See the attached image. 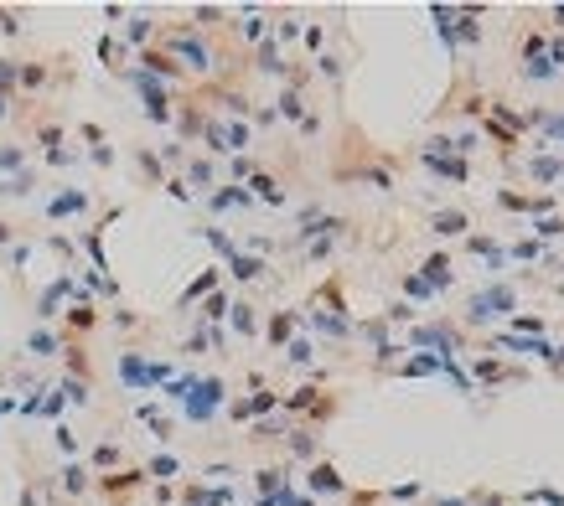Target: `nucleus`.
<instances>
[{
    "mask_svg": "<svg viewBox=\"0 0 564 506\" xmlns=\"http://www.w3.org/2000/svg\"><path fill=\"white\" fill-rule=\"evenodd\" d=\"M502 310H518V295H513L507 284H492V289H481V295H471L466 321H471V326H481V321H497Z\"/></svg>",
    "mask_w": 564,
    "mask_h": 506,
    "instance_id": "1",
    "label": "nucleus"
},
{
    "mask_svg": "<svg viewBox=\"0 0 564 506\" xmlns=\"http://www.w3.org/2000/svg\"><path fill=\"white\" fill-rule=\"evenodd\" d=\"M223 377H202V382H192V393L181 398V403H187V419H197V424H207L223 408Z\"/></svg>",
    "mask_w": 564,
    "mask_h": 506,
    "instance_id": "2",
    "label": "nucleus"
},
{
    "mask_svg": "<svg viewBox=\"0 0 564 506\" xmlns=\"http://www.w3.org/2000/svg\"><path fill=\"white\" fill-rule=\"evenodd\" d=\"M129 83L140 88V99H146V114L155 119V124H171V93H166L161 83H155V78H146V73H129Z\"/></svg>",
    "mask_w": 564,
    "mask_h": 506,
    "instance_id": "3",
    "label": "nucleus"
},
{
    "mask_svg": "<svg viewBox=\"0 0 564 506\" xmlns=\"http://www.w3.org/2000/svg\"><path fill=\"white\" fill-rule=\"evenodd\" d=\"M120 377L129 382V388H150V382L166 377V362H146V356L125 352V356H120Z\"/></svg>",
    "mask_w": 564,
    "mask_h": 506,
    "instance_id": "4",
    "label": "nucleus"
},
{
    "mask_svg": "<svg viewBox=\"0 0 564 506\" xmlns=\"http://www.w3.org/2000/svg\"><path fill=\"white\" fill-rule=\"evenodd\" d=\"M311 491H316V496H337V491H347V481H342V470H337V465H311Z\"/></svg>",
    "mask_w": 564,
    "mask_h": 506,
    "instance_id": "5",
    "label": "nucleus"
},
{
    "mask_svg": "<svg viewBox=\"0 0 564 506\" xmlns=\"http://www.w3.org/2000/svg\"><path fill=\"white\" fill-rule=\"evenodd\" d=\"M78 212H88V191H78V186H68L62 196L47 202V217H78Z\"/></svg>",
    "mask_w": 564,
    "mask_h": 506,
    "instance_id": "6",
    "label": "nucleus"
},
{
    "mask_svg": "<svg viewBox=\"0 0 564 506\" xmlns=\"http://www.w3.org/2000/svg\"><path fill=\"white\" fill-rule=\"evenodd\" d=\"M135 486H146V470H120V475H104V481H99V491H104V496H114V501H120L125 491H135Z\"/></svg>",
    "mask_w": 564,
    "mask_h": 506,
    "instance_id": "7",
    "label": "nucleus"
},
{
    "mask_svg": "<svg viewBox=\"0 0 564 506\" xmlns=\"http://www.w3.org/2000/svg\"><path fill=\"white\" fill-rule=\"evenodd\" d=\"M419 279H425L430 289H445V284H451V259H445V253H430L425 269H419Z\"/></svg>",
    "mask_w": 564,
    "mask_h": 506,
    "instance_id": "8",
    "label": "nucleus"
},
{
    "mask_svg": "<svg viewBox=\"0 0 564 506\" xmlns=\"http://www.w3.org/2000/svg\"><path fill=\"white\" fill-rule=\"evenodd\" d=\"M248 196H259V202H269V207H280V202H285L280 181H274V176H259V171L248 176Z\"/></svg>",
    "mask_w": 564,
    "mask_h": 506,
    "instance_id": "9",
    "label": "nucleus"
},
{
    "mask_svg": "<svg viewBox=\"0 0 564 506\" xmlns=\"http://www.w3.org/2000/svg\"><path fill=\"white\" fill-rule=\"evenodd\" d=\"M265 336H269L274 346H290V341H295V310H274V321H269Z\"/></svg>",
    "mask_w": 564,
    "mask_h": 506,
    "instance_id": "10",
    "label": "nucleus"
},
{
    "mask_svg": "<svg viewBox=\"0 0 564 506\" xmlns=\"http://www.w3.org/2000/svg\"><path fill=\"white\" fill-rule=\"evenodd\" d=\"M218 279H223V269H202V274H197L187 289H181V305H192V300H202L207 289H218Z\"/></svg>",
    "mask_w": 564,
    "mask_h": 506,
    "instance_id": "11",
    "label": "nucleus"
},
{
    "mask_svg": "<svg viewBox=\"0 0 564 506\" xmlns=\"http://www.w3.org/2000/svg\"><path fill=\"white\" fill-rule=\"evenodd\" d=\"M254 196L244 191V186H218L213 191V212H228V207H248Z\"/></svg>",
    "mask_w": 564,
    "mask_h": 506,
    "instance_id": "12",
    "label": "nucleus"
},
{
    "mask_svg": "<svg viewBox=\"0 0 564 506\" xmlns=\"http://www.w3.org/2000/svg\"><path fill=\"white\" fill-rule=\"evenodd\" d=\"M99 326V310H94V300H78L73 310H68V331H94Z\"/></svg>",
    "mask_w": 564,
    "mask_h": 506,
    "instance_id": "13",
    "label": "nucleus"
},
{
    "mask_svg": "<svg viewBox=\"0 0 564 506\" xmlns=\"http://www.w3.org/2000/svg\"><path fill=\"white\" fill-rule=\"evenodd\" d=\"M435 238H456V233H466V212H435Z\"/></svg>",
    "mask_w": 564,
    "mask_h": 506,
    "instance_id": "14",
    "label": "nucleus"
},
{
    "mask_svg": "<svg viewBox=\"0 0 564 506\" xmlns=\"http://www.w3.org/2000/svg\"><path fill=\"white\" fill-rule=\"evenodd\" d=\"M228 269H233V279H244V284H248V279H259V274H265V259H248V253H233V259H228Z\"/></svg>",
    "mask_w": 564,
    "mask_h": 506,
    "instance_id": "15",
    "label": "nucleus"
},
{
    "mask_svg": "<svg viewBox=\"0 0 564 506\" xmlns=\"http://www.w3.org/2000/svg\"><path fill=\"white\" fill-rule=\"evenodd\" d=\"M285 439H290V455L295 460H316V434H311V429H290Z\"/></svg>",
    "mask_w": 564,
    "mask_h": 506,
    "instance_id": "16",
    "label": "nucleus"
},
{
    "mask_svg": "<svg viewBox=\"0 0 564 506\" xmlns=\"http://www.w3.org/2000/svg\"><path fill=\"white\" fill-rule=\"evenodd\" d=\"M26 352H36V356H57V336H52L47 326H42V331H31V336H26Z\"/></svg>",
    "mask_w": 564,
    "mask_h": 506,
    "instance_id": "17",
    "label": "nucleus"
},
{
    "mask_svg": "<svg viewBox=\"0 0 564 506\" xmlns=\"http://www.w3.org/2000/svg\"><path fill=\"white\" fill-rule=\"evenodd\" d=\"M62 491H68V496H83L88 491V470L83 465H68V470H62Z\"/></svg>",
    "mask_w": 564,
    "mask_h": 506,
    "instance_id": "18",
    "label": "nucleus"
},
{
    "mask_svg": "<svg viewBox=\"0 0 564 506\" xmlns=\"http://www.w3.org/2000/svg\"><path fill=\"white\" fill-rule=\"evenodd\" d=\"M176 470H181V460H176V455H155V460L146 465V475H155V481H171Z\"/></svg>",
    "mask_w": 564,
    "mask_h": 506,
    "instance_id": "19",
    "label": "nucleus"
},
{
    "mask_svg": "<svg viewBox=\"0 0 564 506\" xmlns=\"http://www.w3.org/2000/svg\"><path fill=\"white\" fill-rule=\"evenodd\" d=\"M233 331H239V336H254V331H259V321H254V310H248V305H233Z\"/></svg>",
    "mask_w": 564,
    "mask_h": 506,
    "instance_id": "20",
    "label": "nucleus"
},
{
    "mask_svg": "<svg viewBox=\"0 0 564 506\" xmlns=\"http://www.w3.org/2000/svg\"><path fill=\"white\" fill-rule=\"evenodd\" d=\"M36 186V176L31 171H21V176H10V181H0V196H26Z\"/></svg>",
    "mask_w": 564,
    "mask_h": 506,
    "instance_id": "21",
    "label": "nucleus"
},
{
    "mask_svg": "<svg viewBox=\"0 0 564 506\" xmlns=\"http://www.w3.org/2000/svg\"><path fill=\"white\" fill-rule=\"evenodd\" d=\"M259 73H285L280 68V47L274 42H259Z\"/></svg>",
    "mask_w": 564,
    "mask_h": 506,
    "instance_id": "22",
    "label": "nucleus"
},
{
    "mask_svg": "<svg viewBox=\"0 0 564 506\" xmlns=\"http://www.w3.org/2000/svg\"><path fill=\"white\" fill-rule=\"evenodd\" d=\"M280 114L285 119H306V109H300V88H285L280 93Z\"/></svg>",
    "mask_w": 564,
    "mask_h": 506,
    "instance_id": "23",
    "label": "nucleus"
},
{
    "mask_svg": "<svg viewBox=\"0 0 564 506\" xmlns=\"http://www.w3.org/2000/svg\"><path fill=\"white\" fill-rule=\"evenodd\" d=\"M150 31H155V26H150L146 16H135V21L125 26V42H135V47H140V42H150Z\"/></svg>",
    "mask_w": 564,
    "mask_h": 506,
    "instance_id": "24",
    "label": "nucleus"
},
{
    "mask_svg": "<svg viewBox=\"0 0 564 506\" xmlns=\"http://www.w3.org/2000/svg\"><path fill=\"white\" fill-rule=\"evenodd\" d=\"M223 310H228V295H223V289H213V295H207V305H202V321H223Z\"/></svg>",
    "mask_w": 564,
    "mask_h": 506,
    "instance_id": "25",
    "label": "nucleus"
},
{
    "mask_svg": "<svg viewBox=\"0 0 564 506\" xmlns=\"http://www.w3.org/2000/svg\"><path fill=\"white\" fill-rule=\"evenodd\" d=\"M213 181V161H192L187 166V186H207Z\"/></svg>",
    "mask_w": 564,
    "mask_h": 506,
    "instance_id": "26",
    "label": "nucleus"
},
{
    "mask_svg": "<svg viewBox=\"0 0 564 506\" xmlns=\"http://www.w3.org/2000/svg\"><path fill=\"white\" fill-rule=\"evenodd\" d=\"M21 166H26V155L16 145H0V171H21Z\"/></svg>",
    "mask_w": 564,
    "mask_h": 506,
    "instance_id": "27",
    "label": "nucleus"
},
{
    "mask_svg": "<svg viewBox=\"0 0 564 506\" xmlns=\"http://www.w3.org/2000/svg\"><path fill=\"white\" fill-rule=\"evenodd\" d=\"M207 243H213V248L223 253V259H233V253H239V243H233V238H223L218 228H207Z\"/></svg>",
    "mask_w": 564,
    "mask_h": 506,
    "instance_id": "28",
    "label": "nucleus"
},
{
    "mask_svg": "<svg viewBox=\"0 0 564 506\" xmlns=\"http://www.w3.org/2000/svg\"><path fill=\"white\" fill-rule=\"evenodd\" d=\"M94 465L104 470V465H120V444H99L94 449Z\"/></svg>",
    "mask_w": 564,
    "mask_h": 506,
    "instance_id": "29",
    "label": "nucleus"
},
{
    "mask_svg": "<svg viewBox=\"0 0 564 506\" xmlns=\"http://www.w3.org/2000/svg\"><path fill=\"white\" fill-rule=\"evenodd\" d=\"M10 88H16V62H6V57H0V93L10 99Z\"/></svg>",
    "mask_w": 564,
    "mask_h": 506,
    "instance_id": "30",
    "label": "nucleus"
},
{
    "mask_svg": "<svg viewBox=\"0 0 564 506\" xmlns=\"http://www.w3.org/2000/svg\"><path fill=\"white\" fill-rule=\"evenodd\" d=\"M285 352H290V362H300V367L311 362V341H300V336H295L290 346H285Z\"/></svg>",
    "mask_w": 564,
    "mask_h": 506,
    "instance_id": "31",
    "label": "nucleus"
},
{
    "mask_svg": "<svg viewBox=\"0 0 564 506\" xmlns=\"http://www.w3.org/2000/svg\"><path fill=\"white\" fill-rule=\"evenodd\" d=\"M477 36H481L477 16H471V10H461V42H477Z\"/></svg>",
    "mask_w": 564,
    "mask_h": 506,
    "instance_id": "32",
    "label": "nucleus"
},
{
    "mask_svg": "<svg viewBox=\"0 0 564 506\" xmlns=\"http://www.w3.org/2000/svg\"><path fill=\"white\" fill-rule=\"evenodd\" d=\"M404 289H409V295H414V300H425V295H435V289H430V284H425V279H419V274H409V279H404Z\"/></svg>",
    "mask_w": 564,
    "mask_h": 506,
    "instance_id": "33",
    "label": "nucleus"
},
{
    "mask_svg": "<svg viewBox=\"0 0 564 506\" xmlns=\"http://www.w3.org/2000/svg\"><path fill=\"white\" fill-rule=\"evenodd\" d=\"M244 36H248V42H259V36H265V16H244Z\"/></svg>",
    "mask_w": 564,
    "mask_h": 506,
    "instance_id": "34",
    "label": "nucleus"
},
{
    "mask_svg": "<svg viewBox=\"0 0 564 506\" xmlns=\"http://www.w3.org/2000/svg\"><path fill=\"white\" fill-rule=\"evenodd\" d=\"M166 191H171V196H176V202H192V186H187V181H181V176H171V181H166Z\"/></svg>",
    "mask_w": 564,
    "mask_h": 506,
    "instance_id": "35",
    "label": "nucleus"
},
{
    "mask_svg": "<svg viewBox=\"0 0 564 506\" xmlns=\"http://www.w3.org/2000/svg\"><path fill=\"white\" fill-rule=\"evenodd\" d=\"M140 171H146V176H150V181H161V161H155V155H150V150H140Z\"/></svg>",
    "mask_w": 564,
    "mask_h": 506,
    "instance_id": "36",
    "label": "nucleus"
},
{
    "mask_svg": "<svg viewBox=\"0 0 564 506\" xmlns=\"http://www.w3.org/2000/svg\"><path fill=\"white\" fill-rule=\"evenodd\" d=\"M559 233H564V217H559V222H554V217L539 222V238H544V243H549V238H559Z\"/></svg>",
    "mask_w": 564,
    "mask_h": 506,
    "instance_id": "37",
    "label": "nucleus"
},
{
    "mask_svg": "<svg viewBox=\"0 0 564 506\" xmlns=\"http://www.w3.org/2000/svg\"><path fill=\"white\" fill-rule=\"evenodd\" d=\"M513 326H518V331H533V336L544 331V321H539V315H513Z\"/></svg>",
    "mask_w": 564,
    "mask_h": 506,
    "instance_id": "38",
    "label": "nucleus"
},
{
    "mask_svg": "<svg viewBox=\"0 0 564 506\" xmlns=\"http://www.w3.org/2000/svg\"><path fill=\"white\" fill-rule=\"evenodd\" d=\"M388 496H393V501H409V496H419V486H414V481H404V486H393Z\"/></svg>",
    "mask_w": 564,
    "mask_h": 506,
    "instance_id": "39",
    "label": "nucleus"
},
{
    "mask_svg": "<svg viewBox=\"0 0 564 506\" xmlns=\"http://www.w3.org/2000/svg\"><path fill=\"white\" fill-rule=\"evenodd\" d=\"M57 449H62V455H73V449H78V439H73V429H57Z\"/></svg>",
    "mask_w": 564,
    "mask_h": 506,
    "instance_id": "40",
    "label": "nucleus"
},
{
    "mask_svg": "<svg viewBox=\"0 0 564 506\" xmlns=\"http://www.w3.org/2000/svg\"><path fill=\"white\" fill-rule=\"evenodd\" d=\"M233 176H254V161H248V155H233Z\"/></svg>",
    "mask_w": 564,
    "mask_h": 506,
    "instance_id": "41",
    "label": "nucleus"
},
{
    "mask_svg": "<svg viewBox=\"0 0 564 506\" xmlns=\"http://www.w3.org/2000/svg\"><path fill=\"white\" fill-rule=\"evenodd\" d=\"M316 68H321V78H337V73H342V62H337V57H321Z\"/></svg>",
    "mask_w": 564,
    "mask_h": 506,
    "instance_id": "42",
    "label": "nucleus"
},
{
    "mask_svg": "<svg viewBox=\"0 0 564 506\" xmlns=\"http://www.w3.org/2000/svg\"><path fill=\"white\" fill-rule=\"evenodd\" d=\"M435 506H466V496H440Z\"/></svg>",
    "mask_w": 564,
    "mask_h": 506,
    "instance_id": "43",
    "label": "nucleus"
},
{
    "mask_svg": "<svg viewBox=\"0 0 564 506\" xmlns=\"http://www.w3.org/2000/svg\"><path fill=\"white\" fill-rule=\"evenodd\" d=\"M10 238H16V228H10V222H0V243H10Z\"/></svg>",
    "mask_w": 564,
    "mask_h": 506,
    "instance_id": "44",
    "label": "nucleus"
},
{
    "mask_svg": "<svg viewBox=\"0 0 564 506\" xmlns=\"http://www.w3.org/2000/svg\"><path fill=\"white\" fill-rule=\"evenodd\" d=\"M295 506H316V501H300V496H295Z\"/></svg>",
    "mask_w": 564,
    "mask_h": 506,
    "instance_id": "45",
    "label": "nucleus"
}]
</instances>
